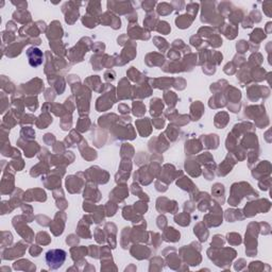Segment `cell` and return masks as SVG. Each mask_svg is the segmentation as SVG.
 I'll use <instances>...</instances> for the list:
<instances>
[{"mask_svg":"<svg viewBox=\"0 0 272 272\" xmlns=\"http://www.w3.org/2000/svg\"><path fill=\"white\" fill-rule=\"evenodd\" d=\"M155 2L154 1H151V2H144L143 3V8H144V10H146V11H150L151 9H153V7H154Z\"/></svg>","mask_w":272,"mask_h":272,"instance_id":"cell-5","label":"cell"},{"mask_svg":"<svg viewBox=\"0 0 272 272\" xmlns=\"http://www.w3.org/2000/svg\"><path fill=\"white\" fill-rule=\"evenodd\" d=\"M161 24L163 25V27H159V28H157V31H159V32H161V33H163V34H167V33L170 31L169 25H168L167 22H165V21H162Z\"/></svg>","mask_w":272,"mask_h":272,"instance_id":"cell-4","label":"cell"},{"mask_svg":"<svg viewBox=\"0 0 272 272\" xmlns=\"http://www.w3.org/2000/svg\"><path fill=\"white\" fill-rule=\"evenodd\" d=\"M27 55L29 57V63L33 67L41 65L43 62V53L37 48H30L27 50Z\"/></svg>","mask_w":272,"mask_h":272,"instance_id":"cell-2","label":"cell"},{"mask_svg":"<svg viewBox=\"0 0 272 272\" xmlns=\"http://www.w3.org/2000/svg\"><path fill=\"white\" fill-rule=\"evenodd\" d=\"M182 221H185V224H186V225H188V224H189V222H190L189 216H187V215L176 216V217H175V222H176V223L182 224Z\"/></svg>","mask_w":272,"mask_h":272,"instance_id":"cell-3","label":"cell"},{"mask_svg":"<svg viewBox=\"0 0 272 272\" xmlns=\"http://www.w3.org/2000/svg\"><path fill=\"white\" fill-rule=\"evenodd\" d=\"M66 259V252L64 250H51L46 254L47 265L51 269H57L64 264Z\"/></svg>","mask_w":272,"mask_h":272,"instance_id":"cell-1","label":"cell"}]
</instances>
